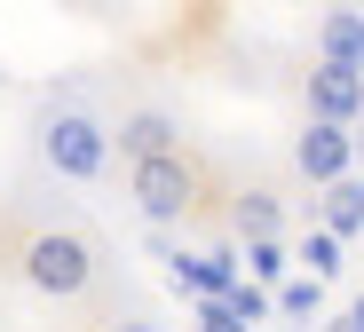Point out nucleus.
<instances>
[{
	"label": "nucleus",
	"mask_w": 364,
	"mask_h": 332,
	"mask_svg": "<svg viewBox=\"0 0 364 332\" xmlns=\"http://www.w3.org/2000/svg\"><path fill=\"white\" fill-rule=\"evenodd\" d=\"M16 277H24L40 301H87V293H95V245H87L80 230H64V222H40V230H24V245H16Z\"/></svg>",
	"instance_id": "f257e3e1"
},
{
	"label": "nucleus",
	"mask_w": 364,
	"mask_h": 332,
	"mask_svg": "<svg viewBox=\"0 0 364 332\" xmlns=\"http://www.w3.org/2000/svg\"><path fill=\"white\" fill-rule=\"evenodd\" d=\"M198 190H206V166H198L191 151L151 159V166H127V198L143 206V222H182V214H198Z\"/></svg>",
	"instance_id": "f03ea898"
},
{
	"label": "nucleus",
	"mask_w": 364,
	"mask_h": 332,
	"mask_svg": "<svg viewBox=\"0 0 364 332\" xmlns=\"http://www.w3.org/2000/svg\"><path fill=\"white\" fill-rule=\"evenodd\" d=\"M40 159L64 174V182H95V174L111 166V127L87 119V111H55V119L40 127Z\"/></svg>",
	"instance_id": "7ed1b4c3"
},
{
	"label": "nucleus",
	"mask_w": 364,
	"mask_h": 332,
	"mask_svg": "<svg viewBox=\"0 0 364 332\" xmlns=\"http://www.w3.org/2000/svg\"><path fill=\"white\" fill-rule=\"evenodd\" d=\"M111 151L127 159V166L174 159V151H182V119H174V111H159V103H143V111H119V127H111Z\"/></svg>",
	"instance_id": "20e7f679"
},
{
	"label": "nucleus",
	"mask_w": 364,
	"mask_h": 332,
	"mask_svg": "<svg viewBox=\"0 0 364 332\" xmlns=\"http://www.w3.org/2000/svg\"><path fill=\"white\" fill-rule=\"evenodd\" d=\"M293 166H301V182L333 190V182H348V166H356V135H348V127H325V119H309V127L293 135Z\"/></svg>",
	"instance_id": "39448f33"
},
{
	"label": "nucleus",
	"mask_w": 364,
	"mask_h": 332,
	"mask_svg": "<svg viewBox=\"0 0 364 332\" xmlns=\"http://www.w3.org/2000/svg\"><path fill=\"white\" fill-rule=\"evenodd\" d=\"M301 95H309V119H325V127H356V119H364V72H341V63H309Z\"/></svg>",
	"instance_id": "423d86ee"
},
{
	"label": "nucleus",
	"mask_w": 364,
	"mask_h": 332,
	"mask_svg": "<svg viewBox=\"0 0 364 332\" xmlns=\"http://www.w3.org/2000/svg\"><path fill=\"white\" fill-rule=\"evenodd\" d=\"M317 63L364 72V16H356V9H325V16H317Z\"/></svg>",
	"instance_id": "0eeeda50"
},
{
	"label": "nucleus",
	"mask_w": 364,
	"mask_h": 332,
	"mask_svg": "<svg viewBox=\"0 0 364 332\" xmlns=\"http://www.w3.org/2000/svg\"><path fill=\"white\" fill-rule=\"evenodd\" d=\"M277 222H285V198H277L269 182H254V190H237V198H230V230L246 237V245L277 237Z\"/></svg>",
	"instance_id": "6e6552de"
},
{
	"label": "nucleus",
	"mask_w": 364,
	"mask_h": 332,
	"mask_svg": "<svg viewBox=\"0 0 364 332\" xmlns=\"http://www.w3.org/2000/svg\"><path fill=\"white\" fill-rule=\"evenodd\" d=\"M364 230V182H333L325 190V237L341 245V237H356Z\"/></svg>",
	"instance_id": "1a4fd4ad"
},
{
	"label": "nucleus",
	"mask_w": 364,
	"mask_h": 332,
	"mask_svg": "<svg viewBox=\"0 0 364 332\" xmlns=\"http://www.w3.org/2000/svg\"><path fill=\"white\" fill-rule=\"evenodd\" d=\"M277 309H285V316H317V309H325V285H317V277H285V285H277Z\"/></svg>",
	"instance_id": "9d476101"
},
{
	"label": "nucleus",
	"mask_w": 364,
	"mask_h": 332,
	"mask_svg": "<svg viewBox=\"0 0 364 332\" xmlns=\"http://www.w3.org/2000/svg\"><path fill=\"white\" fill-rule=\"evenodd\" d=\"M246 269H254L262 285H285V245H277V237H262V245H246Z\"/></svg>",
	"instance_id": "9b49d317"
},
{
	"label": "nucleus",
	"mask_w": 364,
	"mask_h": 332,
	"mask_svg": "<svg viewBox=\"0 0 364 332\" xmlns=\"http://www.w3.org/2000/svg\"><path fill=\"white\" fill-rule=\"evenodd\" d=\"M222 309H230L237 324H262V316H269L277 301H269V293H254V285H230V293H222Z\"/></svg>",
	"instance_id": "f8f14e48"
},
{
	"label": "nucleus",
	"mask_w": 364,
	"mask_h": 332,
	"mask_svg": "<svg viewBox=\"0 0 364 332\" xmlns=\"http://www.w3.org/2000/svg\"><path fill=\"white\" fill-rule=\"evenodd\" d=\"M301 261H309V277H317V285H325V277H333V269H341V245H333V237H325V230H317V237H309V245H301Z\"/></svg>",
	"instance_id": "ddd939ff"
},
{
	"label": "nucleus",
	"mask_w": 364,
	"mask_h": 332,
	"mask_svg": "<svg viewBox=\"0 0 364 332\" xmlns=\"http://www.w3.org/2000/svg\"><path fill=\"white\" fill-rule=\"evenodd\" d=\"M198 332H246V324H237L222 301H198Z\"/></svg>",
	"instance_id": "4468645a"
},
{
	"label": "nucleus",
	"mask_w": 364,
	"mask_h": 332,
	"mask_svg": "<svg viewBox=\"0 0 364 332\" xmlns=\"http://www.w3.org/2000/svg\"><path fill=\"white\" fill-rule=\"evenodd\" d=\"M325 332H364V293H356V301H348L341 316H325Z\"/></svg>",
	"instance_id": "2eb2a0df"
},
{
	"label": "nucleus",
	"mask_w": 364,
	"mask_h": 332,
	"mask_svg": "<svg viewBox=\"0 0 364 332\" xmlns=\"http://www.w3.org/2000/svg\"><path fill=\"white\" fill-rule=\"evenodd\" d=\"M111 332H159V324H143V316H119V324H111Z\"/></svg>",
	"instance_id": "dca6fc26"
},
{
	"label": "nucleus",
	"mask_w": 364,
	"mask_h": 332,
	"mask_svg": "<svg viewBox=\"0 0 364 332\" xmlns=\"http://www.w3.org/2000/svg\"><path fill=\"white\" fill-rule=\"evenodd\" d=\"M356 166H364V119H356Z\"/></svg>",
	"instance_id": "f3484780"
}]
</instances>
